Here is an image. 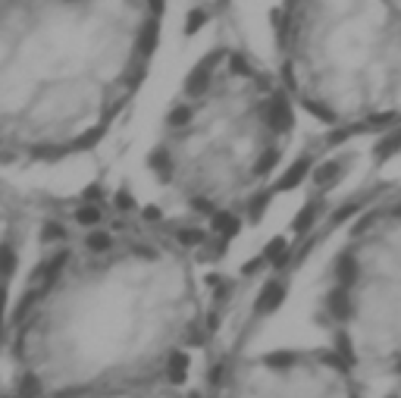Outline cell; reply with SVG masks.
I'll return each mask as SVG.
<instances>
[{"label":"cell","mask_w":401,"mask_h":398,"mask_svg":"<svg viewBox=\"0 0 401 398\" xmlns=\"http://www.w3.org/2000/svg\"><path fill=\"white\" fill-rule=\"evenodd\" d=\"M28 261L3 342V386L197 379L213 339L226 232L129 185L25 192Z\"/></svg>","instance_id":"obj_1"},{"label":"cell","mask_w":401,"mask_h":398,"mask_svg":"<svg viewBox=\"0 0 401 398\" xmlns=\"http://www.w3.org/2000/svg\"><path fill=\"white\" fill-rule=\"evenodd\" d=\"M169 0H0V166L91 154L154 66Z\"/></svg>","instance_id":"obj_2"},{"label":"cell","mask_w":401,"mask_h":398,"mask_svg":"<svg viewBox=\"0 0 401 398\" xmlns=\"http://www.w3.org/2000/svg\"><path fill=\"white\" fill-rule=\"evenodd\" d=\"M298 116L273 63L219 41L169 98L144 166L169 207L229 235L282 166Z\"/></svg>","instance_id":"obj_3"},{"label":"cell","mask_w":401,"mask_h":398,"mask_svg":"<svg viewBox=\"0 0 401 398\" xmlns=\"http://www.w3.org/2000/svg\"><path fill=\"white\" fill-rule=\"evenodd\" d=\"M270 35L301 116L329 129L401 122V16L389 0H279Z\"/></svg>","instance_id":"obj_4"},{"label":"cell","mask_w":401,"mask_h":398,"mask_svg":"<svg viewBox=\"0 0 401 398\" xmlns=\"http://www.w3.org/2000/svg\"><path fill=\"white\" fill-rule=\"evenodd\" d=\"M320 327L364 379H401V201L338 248L320 291Z\"/></svg>","instance_id":"obj_5"},{"label":"cell","mask_w":401,"mask_h":398,"mask_svg":"<svg viewBox=\"0 0 401 398\" xmlns=\"http://www.w3.org/2000/svg\"><path fill=\"white\" fill-rule=\"evenodd\" d=\"M204 398H367V379L332 345L232 357Z\"/></svg>","instance_id":"obj_6"},{"label":"cell","mask_w":401,"mask_h":398,"mask_svg":"<svg viewBox=\"0 0 401 398\" xmlns=\"http://www.w3.org/2000/svg\"><path fill=\"white\" fill-rule=\"evenodd\" d=\"M28 261V204L25 192L0 179V355L7 342L10 317L19 295Z\"/></svg>","instance_id":"obj_7"},{"label":"cell","mask_w":401,"mask_h":398,"mask_svg":"<svg viewBox=\"0 0 401 398\" xmlns=\"http://www.w3.org/2000/svg\"><path fill=\"white\" fill-rule=\"evenodd\" d=\"M0 398H197V379H144V383L85 386V389L56 392H19L0 386Z\"/></svg>","instance_id":"obj_8"},{"label":"cell","mask_w":401,"mask_h":398,"mask_svg":"<svg viewBox=\"0 0 401 398\" xmlns=\"http://www.w3.org/2000/svg\"><path fill=\"white\" fill-rule=\"evenodd\" d=\"M232 0H201V7H204V16H217V13H223L226 7H229Z\"/></svg>","instance_id":"obj_9"},{"label":"cell","mask_w":401,"mask_h":398,"mask_svg":"<svg viewBox=\"0 0 401 398\" xmlns=\"http://www.w3.org/2000/svg\"><path fill=\"white\" fill-rule=\"evenodd\" d=\"M380 398H401V379H392V383L386 386V392H382Z\"/></svg>","instance_id":"obj_10"},{"label":"cell","mask_w":401,"mask_h":398,"mask_svg":"<svg viewBox=\"0 0 401 398\" xmlns=\"http://www.w3.org/2000/svg\"><path fill=\"white\" fill-rule=\"evenodd\" d=\"M389 3H392V7H395V13L401 16V0H389Z\"/></svg>","instance_id":"obj_11"}]
</instances>
